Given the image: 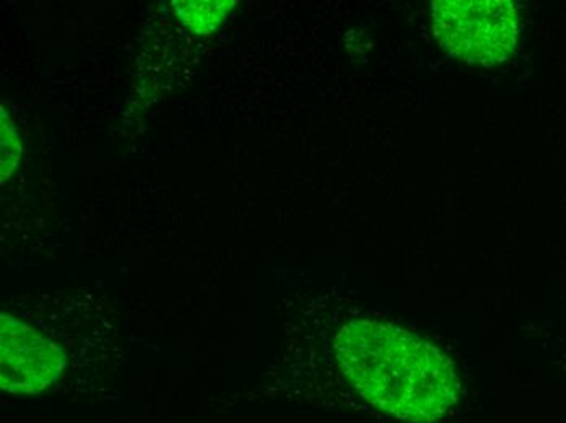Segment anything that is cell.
Returning a JSON list of instances; mask_svg holds the SVG:
<instances>
[{"mask_svg": "<svg viewBox=\"0 0 566 423\" xmlns=\"http://www.w3.org/2000/svg\"><path fill=\"white\" fill-rule=\"evenodd\" d=\"M342 404L402 423H437L462 398L455 364L430 340L392 322L348 319L333 337Z\"/></svg>", "mask_w": 566, "mask_h": 423, "instance_id": "6da1fadb", "label": "cell"}, {"mask_svg": "<svg viewBox=\"0 0 566 423\" xmlns=\"http://www.w3.org/2000/svg\"><path fill=\"white\" fill-rule=\"evenodd\" d=\"M237 2L217 0V2H175V13L181 22L196 34L213 33Z\"/></svg>", "mask_w": 566, "mask_h": 423, "instance_id": "277c9868", "label": "cell"}, {"mask_svg": "<svg viewBox=\"0 0 566 423\" xmlns=\"http://www.w3.org/2000/svg\"><path fill=\"white\" fill-rule=\"evenodd\" d=\"M65 347L13 313L0 315V390L12 398H44L64 383Z\"/></svg>", "mask_w": 566, "mask_h": 423, "instance_id": "3957f363", "label": "cell"}, {"mask_svg": "<svg viewBox=\"0 0 566 423\" xmlns=\"http://www.w3.org/2000/svg\"><path fill=\"white\" fill-rule=\"evenodd\" d=\"M22 158V144L15 124L2 108V182L12 177Z\"/></svg>", "mask_w": 566, "mask_h": 423, "instance_id": "5b68a950", "label": "cell"}, {"mask_svg": "<svg viewBox=\"0 0 566 423\" xmlns=\"http://www.w3.org/2000/svg\"><path fill=\"white\" fill-rule=\"evenodd\" d=\"M431 23L440 46L465 64H503L517 47L520 23L511 0H434Z\"/></svg>", "mask_w": 566, "mask_h": 423, "instance_id": "7a4b0ae2", "label": "cell"}]
</instances>
